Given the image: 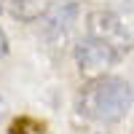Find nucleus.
<instances>
[{
    "mask_svg": "<svg viewBox=\"0 0 134 134\" xmlns=\"http://www.w3.org/2000/svg\"><path fill=\"white\" fill-rule=\"evenodd\" d=\"M75 110L94 124H118L131 110V83L118 75L88 78L75 97Z\"/></svg>",
    "mask_w": 134,
    "mask_h": 134,
    "instance_id": "nucleus-1",
    "label": "nucleus"
},
{
    "mask_svg": "<svg viewBox=\"0 0 134 134\" xmlns=\"http://www.w3.org/2000/svg\"><path fill=\"white\" fill-rule=\"evenodd\" d=\"M86 38L102 40L110 48H115L121 57L131 54V30L126 19L115 14L113 8H94L86 16Z\"/></svg>",
    "mask_w": 134,
    "mask_h": 134,
    "instance_id": "nucleus-2",
    "label": "nucleus"
},
{
    "mask_svg": "<svg viewBox=\"0 0 134 134\" xmlns=\"http://www.w3.org/2000/svg\"><path fill=\"white\" fill-rule=\"evenodd\" d=\"M78 16H81V5H78L75 0H57V3H48L46 11H43V16H40L43 40H46L51 48L67 46L72 30L78 24Z\"/></svg>",
    "mask_w": 134,
    "mask_h": 134,
    "instance_id": "nucleus-3",
    "label": "nucleus"
},
{
    "mask_svg": "<svg viewBox=\"0 0 134 134\" xmlns=\"http://www.w3.org/2000/svg\"><path fill=\"white\" fill-rule=\"evenodd\" d=\"M72 54H75V64H78V70H81L83 75H88V78L107 75L121 59H124L115 48H110L107 43L94 40V38H81V40L75 43Z\"/></svg>",
    "mask_w": 134,
    "mask_h": 134,
    "instance_id": "nucleus-4",
    "label": "nucleus"
},
{
    "mask_svg": "<svg viewBox=\"0 0 134 134\" xmlns=\"http://www.w3.org/2000/svg\"><path fill=\"white\" fill-rule=\"evenodd\" d=\"M3 8L19 21H38L46 11L48 0H0Z\"/></svg>",
    "mask_w": 134,
    "mask_h": 134,
    "instance_id": "nucleus-5",
    "label": "nucleus"
},
{
    "mask_svg": "<svg viewBox=\"0 0 134 134\" xmlns=\"http://www.w3.org/2000/svg\"><path fill=\"white\" fill-rule=\"evenodd\" d=\"M43 126L40 121H35V118H30V115H21V118H16L14 124L8 126V134H43Z\"/></svg>",
    "mask_w": 134,
    "mask_h": 134,
    "instance_id": "nucleus-6",
    "label": "nucleus"
},
{
    "mask_svg": "<svg viewBox=\"0 0 134 134\" xmlns=\"http://www.w3.org/2000/svg\"><path fill=\"white\" fill-rule=\"evenodd\" d=\"M8 54V35H5V30L0 27V57H5Z\"/></svg>",
    "mask_w": 134,
    "mask_h": 134,
    "instance_id": "nucleus-7",
    "label": "nucleus"
},
{
    "mask_svg": "<svg viewBox=\"0 0 134 134\" xmlns=\"http://www.w3.org/2000/svg\"><path fill=\"white\" fill-rule=\"evenodd\" d=\"M3 107H5V102H3V97H0V115H3Z\"/></svg>",
    "mask_w": 134,
    "mask_h": 134,
    "instance_id": "nucleus-8",
    "label": "nucleus"
}]
</instances>
